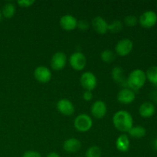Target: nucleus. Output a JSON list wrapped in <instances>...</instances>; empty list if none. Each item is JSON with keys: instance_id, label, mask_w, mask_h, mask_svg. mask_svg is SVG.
<instances>
[{"instance_id": "obj_1", "label": "nucleus", "mask_w": 157, "mask_h": 157, "mask_svg": "<svg viewBox=\"0 0 157 157\" xmlns=\"http://www.w3.org/2000/svg\"><path fill=\"white\" fill-rule=\"evenodd\" d=\"M113 124L115 128L121 132H128L133 127V120L131 114L126 110H119L113 117Z\"/></svg>"}, {"instance_id": "obj_2", "label": "nucleus", "mask_w": 157, "mask_h": 157, "mask_svg": "<svg viewBox=\"0 0 157 157\" xmlns=\"http://www.w3.org/2000/svg\"><path fill=\"white\" fill-rule=\"evenodd\" d=\"M127 79V87L135 92L144 87L147 81V77L144 71L136 69L130 72Z\"/></svg>"}, {"instance_id": "obj_3", "label": "nucleus", "mask_w": 157, "mask_h": 157, "mask_svg": "<svg viewBox=\"0 0 157 157\" xmlns=\"http://www.w3.org/2000/svg\"><path fill=\"white\" fill-rule=\"evenodd\" d=\"M74 125L78 131L84 133V132H87L90 130L92 125H93V121L89 115L86 114V113H82V114L78 115L75 118Z\"/></svg>"}, {"instance_id": "obj_4", "label": "nucleus", "mask_w": 157, "mask_h": 157, "mask_svg": "<svg viewBox=\"0 0 157 157\" xmlns=\"http://www.w3.org/2000/svg\"><path fill=\"white\" fill-rule=\"evenodd\" d=\"M138 21L142 27L145 29H150L156 24L157 14L154 11H146L140 16Z\"/></svg>"}, {"instance_id": "obj_5", "label": "nucleus", "mask_w": 157, "mask_h": 157, "mask_svg": "<svg viewBox=\"0 0 157 157\" xmlns=\"http://www.w3.org/2000/svg\"><path fill=\"white\" fill-rule=\"evenodd\" d=\"M69 63L73 69L76 71H81L85 67L87 59L82 52H75L70 56Z\"/></svg>"}, {"instance_id": "obj_6", "label": "nucleus", "mask_w": 157, "mask_h": 157, "mask_svg": "<svg viewBox=\"0 0 157 157\" xmlns=\"http://www.w3.org/2000/svg\"><path fill=\"white\" fill-rule=\"evenodd\" d=\"M80 81H81V84L83 88L88 91H92L94 89H95V87H97V84H98L96 76L90 71L83 73L81 76Z\"/></svg>"}, {"instance_id": "obj_7", "label": "nucleus", "mask_w": 157, "mask_h": 157, "mask_svg": "<svg viewBox=\"0 0 157 157\" xmlns=\"http://www.w3.org/2000/svg\"><path fill=\"white\" fill-rule=\"evenodd\" d=\"M133 48V43L129 38L121 39L117 43L115 50L117 54L121 57H125L132 52Z\"/></svg>"}, {"instance_id": "obj_8", "label": "nucleus", "mask_w": 157, "mask_h": 157, "mask_svg": "<svg viewBox=\"0 0 157 157\" xmlns=\"http://www.w3.org/2000/svg\"><path fill=\"white\" fill-rule=\"evenodd\" d=\"M67 64V56L64 52H56L51 60V66L55 71H61L64 68Z\"/></svg>"}, {"instance_id": "obj_9", "label": "nucleus", "mask_w": 157, "mask_h": 157, "mask_svg": "<svg viewBox=\"0 0 157 157\" xmlns=\"http://www.w3.org/2000/svg\"><path fill=\"white\" fill-rule=\"evenodd\" d=\"M136 98V94L128 87L121 89L117 94V100L121 104H129L133 102Z\"/></svg>"}, {"instance_id": "obj_10", "label": "nucleus", "mask_w": 157, "mask_h": 157, "mask_svg": "<svg viewBox=\"0 0 157 157\" xmlns=\"http://www.w3.org/2000/svg\"><path fill=\"white\" fill-rule=\"evenodd\" d=\"M35 79L41 83H47L52 78V72L45 66H38L34 71Z\"/></svg>"}, {"instance_id": "obj_11", "label": "nucleus", "mask_w": 157, "mask_h": 157, "mask_svg": "<svg viewBox=\"0 0 157 157\" xmlns=\"http://www.w3.org/2000/svg\"><path fill=\"white\" fill-rule=\"evenodd\" d=\"M57 109L64 116H71L75 113V106L67 99H61L57 103Z\"/></svg>"}, {"instance_id": "obj_12", "label": "nucleus", "mask_w": 157, "mask_h": 157, "mask_svg": "<svg viewBox=\"0 0 157 157\" xmlns=\"http://www.w3.org/2000/svg\"><path fill=\"white\" fill-rule=\"evenodd\" d=\"M107 105L102 101H95L91 107V114L97 119H102L107 113Z\"/></svg>"}, {"instance_id": "obj_13", "label": "nucleus", "mask_w": 157, "mask_h": 157, "mask_svg": "<svg viewBox=\"0 0 157 157\" xmlns=\"http://www.w3.org/2000/svg\"><path fill=\"white\" fill-rule=\"evenodd\" d=\"M78 20L71 15H63L60 19V25L66 31H72L77 28Z\"/></svg>"}, {"instance_id": "obj_14", "label": "nucleus", "mask_w": 157, "mask_h": 157, "mask_svg": "<svg viewBox=\"0 0 157 157\" xmlns=\"http://www.w3.org/2000/svg\"><path fill=\"white\" fill-rule=\"evenodd\" d=\"M81 148V143L76 138H69L66 140L63 144V149L64 151L69 153H77Z\"/></svg>"}, {"instance_id": "obj_15", "label": "nucleus", "mask_w": 157, "mask_h": 157, "mask_svg": "<svg viewBox=\"0 0 157 157\" xmlns=\"http://www.w3.org/2000/svg\"><path fill=\"white\" fill-rule=\"evenodd\" d=\"M112 78L113 81L116 83H117L119 85L123 87L124 88L127 87V78H126L124 71L121 67H115L112 70Z\"/></svg>"}, {"instance_id": "obj_16", "label": "nucleus", "mask_w": 157, "mask_h": 157, "mask_svg": "<svg viewBox=\"0 0 157 157\" xmlns=\"http://www.w3.org/2000/svg\"><path fill=\"white\" fill-rule=\"evenodd\" d=\"M92 26L98 33L101 35L107 33L108 31V23L101 16H96L92 20Z\"/></svg>"}, {"instance_id": "obj_17", "label": "nucleus", "mask_w": 157, "mask_h": 157, "mask_svg": "<svg viewBox=\"0 0 157 157\" xmlns=\"http://www.w3.org/2000/svg\"><path fill=\"white\" fill-rule=\"evenodd\" d=\"M156 112V107L151 102H144L139 108V113L142 117L150 118L154 115Z\"/></svg>"}, {"instance_id": "obj_18", "label": "nucleus", "mask_w": 157, "mask_h": 157, "mask_svg": "<svg viewBox=\"0 0 157 157\" xmlns=\"http://www.w3.org/2000/svg\"><path fill=\"white\" fill-rule=\"evenodd\" d=\"M115 145H116L117 149L119 151L123 152V153L128 151L130 146V140H129L128 136L127 134H124V133L120 135L117 137V139Z\"/></svg>"}, {"instance_id": "obj_19", "label": "nucleus", "mask_w": 157, "mask_h": 157, "mask_svg": "<svg viewBox=\"0 0 157 157\" xmlns=\"http://www.w3.org/2000/svg\"><path fill=\"white\" fill-rule=\"evenodd\" d=\"M128 133L132 137L140 139V138L145 136L147 130H146L145 127H142V126H136V127H132L128 131Z\"/></svg>"}, {"instance_id": "obj_20", "label": "nucleus", "mask_w": 157, "mask_h": 157, "mask_svg": "<svg viewBox=\"0 0 157 157\" xmlns=\"http://www.w3.org/2000/svg\"><path fill=\"white\" fill-rule=\"evenodd\" d=\"M15 13V6L13 3H6L2 8V15L6 18H11Z\"/></svg>"}, {"instance_id": "obj_21", "label": "nucleus", "mask_w": 157, "mask_h": 157, "mask_svg": "<svg viewBox=\"0 0 157 157\" xmlns=\"http://www.w3.org/2000/svg\"><path fill=\"white\" fill-rule=\"evenodd\" d=\"M147 80H148L150 83L156 85L157 84V66H152L149 67L148 70L146 72Z\"/></svg>"}, {"instance_id": "obj_22", "label": "nucleus", "mask_w": 157, "mask_h": 157, "mask_svg": "<svg viewBox=\"0 0 157 157\" xmlns=\"http://www.w3.org/2000/svg\"><path fill=\"white\" fill-rule=\"evenodd\" d=\"M116 58L115 53L111 50H104L101 54V59L105 63H112Z\"/></svg>"}, {"instance_id": "obj_23", "label": "nucleus", "mask_w": 157, "mask_h": 157, "mask_svg": "<svg viewBox=\"0 0 157 157\" xmlns=\"http://www.w3.org/2000/svg\"><path fill=\"white\" fill-rule=\"evenodd\" d=\"M123 28H124V25H123L122 21H119V20H115L110 24H108V31L113 32V33L120 32L123 30Z\"/></svg>"}, {"instance_id": "obj_24", "label": "nucleus", "mask_w": 157, "mask_h": 157, "mask_svg": "<svg viewBox=\"0 0 157 157\" xmlns=\"http://www.w3.org/2000/svg\"><path fill=\"white\" fill-rule=\"evenodd\" d=\"M101 150L97 146H93L90 148L87 149L86 151L85 157H101Z\"/></svg>"}, {"instance_id": "obj_25", "label": "nucleus", "mask_w": 157, "mask_h": 157, "mask_svg": "<svg viewBox=\"0 0 157 157\" xmlns=\"http://www.w3.org/2000/svg\"><path fill=\"white\" fill-rule=\"evenodd\" d=\"M124 23L128 27H133L138 23V18L135 15H127L124 18Z\"/></svg>"}, {"instance_id": "obj_26", "label": "nucleus", "mask_w": 157, "mask_h": 157, "mask_svg": "<svg viewBox=\"0 0 157 157\" xmlns=\"http://www.w3.org/2000/svg\"><path fill=\"white\" fill-rule=\"evenodd\" d=\"M77 27H78L79 29H81V30L85 31L89 28V22L85 19L79 20V21H78Z\"/></svg>"}, {"instance_id": "obj_27", "label": "nucleus", "mask_w": 157, "mask_h": 157, "mask_svg": "<svg viewBox=\"0 0 157 157\" xmlns=\"http://www.w3.org/2000/svg\"><path fill=\"white\" fill-rule=\"evenodd\" d=\"M17 3L20 7L28 8L32 6L35 3V1H33V0H21V1H18Z\"/></svg>"}, {"instance_id": "obj_28", "label": "nucleus", "mask_w": 157, "mask_h": 157, "mask_svg": "<svg viewBox=\"0 0 157 157\" xmlns=\"http://www.w3.org/2000/svg\"><path fill=\"white\" fill-rule=\"evenodd\" d=\"M22 157H41V155L38 151L35 150H28L25 152Z\"/></svg>"}, {"instance_id": "obj_29", "label": "nucleus", "mask_w": 157, "mask_h": 157, "mask_svg": "<svg viewBox=\"0 0 157 157\" xmlns=\"http://www.w3.org/2000/svg\"><path fill=\"white\" fill-rule=\"evenodd\" d=\"M83 98L86 101H91L92 98H93V94L91 91L85 90V92H84V94H83Z\"/></svg>"}, {"instance_id": "obj_30", "label": "nucleus", "mask_w": 157, "mask_h": 157, "mask_svg": "<svg viewBox=\"0 0 157 157\" xmlns=\"http://www.w3.org/2000/svg\"><path fill=\"white\" fill-rule=\"evenodd\" d=\"M47 157H61V156H60L59 154L55 153V152H52V153H50L48 155Z\"/></svg>"}, {"instance_id": "obj_31", "label": "nucleus", "mask_w": 157, "mask_h": 157, "mask_svg": "<svg viewBox=\"0 0 157 157\" xmlns=\"http://www.w3.org/2000/svg\"><path fill=\"white\" fill-rule=\"evenodd\" d=\"M153 146H154L155 150H156L157 151V138L154 140V144H153Z\"/></svg>"}, {"instance_id": "obj_32", "label": "nucleus", "mask_w": 157, "mask_h": 157, "mask_svg": "<svg viewBox=\"0 0 157 157\" xmlns=\"http://www.w3.org/2000/svg\"><path fill=\"white\" fill-rule=\"evenodd\" d=\"M2 11L0 10V21H1L2 20Z\"/></svg>"}, {"instance_id": "obj_33", "label": "nucleus", "mask_w": 157, "mask_h": 157, "mask_svg": "<svg viewBox=\"0 0 157 157\" xmlns=\"http://www.w3.org/2000/svg\"><path fill=\"white\" fill-rule=\"evenodd\" d=\"M156 8H157V4H156Z\"/></svg>"}, {"instance_id": "obj_34", "label": "nucleus", "mask_w": 157, "mask_h": 157, "mask_svg": "<svg viewBox=\"0 0 157 157\" xmlns=\"http://www.w3.org/2000/svg\"><path fill=\"white\" fill-rule=\"evenodd\" d=\"M156 87H157V84H156Z\"/></svg>"}]
</instances>
